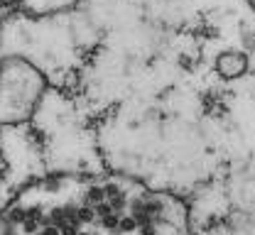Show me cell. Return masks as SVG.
<instances>
[{
    "mask_svg": "<svg viewBox=\"0 0 255 235\" xmlns=\"http://www.w3.org/2000/svg\"><path fill=\"white\" fill-rule=\"evenodd\" d=\"M49 78L22 54L0 57V128L30 123L44 101Z\"/></svg>",
    "mask_w": 255,
    "mask_h": 235,
    "instance_id": "cell-1",
    "label": "cell"
},
{
    "mask_svg": "<svg viewBox=\"0 0 255 235\" xmlns=\"http://www.w3.org/2000/svg\"><path fill=\"white\" fill-rule=\"evenodd\" d=\"M12 10L27 20H47L76 10L79 0H10Z\"/></svg>",
    "mask_w": 255,
    "mask_h": 235,
    "instance_id": "cell-2",
    "label": "cell"
},
{
    "mask_svg": "<svg viewBox=\"0 0 255 235\" xmlns=\"http://www.w3.org/2000/svg\"><path fill=\"white\" fill-rule=\"evenodd\" d=\"M214 71L223 81H238L251 71V57L241 49H223L214 59Z\"/></svg>",
    "mask_w": 255,
    "mask_h": 235,
    "instance_id": "cell-3",
    "label": "cell"
},
{
    "mask_svg": "<svg viewBox=\"0 0 255 235\" xmlns=\"http://www.w3.org/2000/svg\"><path fill=\"white\" fill-rule=\"evenodd\" d=\"M0 44H2V12H0Z\"/></svg>",
    "mask_w": 255,
    "mask_h": 235,
    "instance_id": "cell-4",
    "label": "cell"
},
{
    "mask_svg": "<svg viewBox=\"0 0 255 235\" xmlns=\"http://www.w3.org/2000/svg\"><path fill=\"white\" fill-rule=\"evenodd\" d=\"M246 2L251 5V10H253V12H255V0H246Z\"/></svg>",
    "mask_w": 255,
    "mask_h": 235,
    "instance_id": "cell-5",
    "label": "cell"
}]
</instances>
